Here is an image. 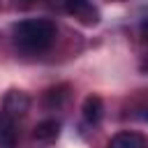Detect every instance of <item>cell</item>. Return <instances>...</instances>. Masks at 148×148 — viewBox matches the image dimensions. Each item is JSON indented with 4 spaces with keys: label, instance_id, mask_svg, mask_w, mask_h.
Returning <instances> with one entry per match:
<instances>
[{
    "label": "cell",
    "instance_id": "6da1fadb",
    "mask_svg": "<svg viewBox=\"0 0 148 148\" xmlns=\"http://www.w3.org/2000/svg\"><path fill=\"white\" fill-rule=\"evenodd\" d=\"M56 25L46 18H28L14 25V42L25 53H42L56 42Z\"/></svg>",
    "mask_w": 148,
    "mask_h": 148
},
{
    "label": "cell",
    "instance_id": "7a4b0ae2",
    "mask_svg": "<svg viewBox=\"0 0 148 148\" xmlns=\"http://www.w3.org/2000/svg\"><path fill=\"white\" fill-rule=\"evenodd\" d=\"M65 9L86 25H95L99 21V12L90 0H65Z\"/></svg>",
    "mask_w": 148,
    "mask_h": 148
},
{
    "label": "cell",
    "instance_id": "3957f363",
    "mask_svg": "<svg viewBox=\"0 0 148 148\" xmlns=\"http://www.w3.org/2000/svg\"><path fill=\"white\" fill-rule=\"evenodd\" d=\"M28 106H30V99H28V95L23 92V90H9L7 95H5V113H9L12 118H16V116H23L25 111H28Z\"/></svg>",
    "mask_w": 148,
    "mask_h": 148
},
{
    "label": "cell",
    "instance_id": "277c9868",
    "mask_svg": "<svg viewBox=\"0 0 148 148\" xmlns=\"http://www.w3.org/2000/svg\"><path fill=\"white\" fill-rule=\"evenodd\" d=\"M0 148H16V123L5 111H0Z\"/></svg>",
    "mask_w": 148,
    "mask_h": 148
},
{
    "label": "cell",
    "instance_id": "5b68a950",
    "mask_svg": "<svg viewBox=\"0 0 148 148\" xmlns=\"http://www.w3.org/2000/svg\"><path fill=\"white\" fill-rule=\"evenodd\" d=\"M81 111H83V120H86V123H90V125L99 123L102 111H104V102H102V97H99V95H88V97L83 99Z\"/></svg>",
    "mask_w": 148,
    "mask_h": 148
},
{
    "label": "cell",
    "instance_id": "8992f818",
    "mask_svg": "<svg viewBox=\"0 0 148 148\" xmlns=\"http://www.w3.org/2000/svg\"><path fill=\"white\" fill-rule=\"evenodd\" d=\"M109 148H146V139L136 132H118L111 136Z\"/></svg>",
    "mask_w": 148,
    "mask_h": 148
},
{
    "label": "cell",
    "instance_id": "52a82bcc",
    "mask_svg": "<svg viewBox=\"0 0 148 148\" xmlns=\"http://www.w3.org/2000/svg\"><path fill=\"white\" fill-rule=\"evenodd\" d=\"M58 132H60V123H58V120H42V123L35 127L32 139L39 141V143H49V141H53V139L58 136Z\"/></svg>",
    "mask_w": 148,
    "mask_h": 148
},
{
    "label": "cell",
    "instance_id": "ba28073f",
    "mask_svg": "<svg viewBox=\"0 0 148 148\" xmlns=\"http://www.w3.org/2000/svg\"><path fill=\"white\" fill-rule=\"evenodd\" d=\"M67 86L62 83V86H56V88H49L46 92H44V104L49 106V109H56V106H60L62 102H65V97H67Z\"/></svg>",
    "mask_w": 148,
    "mask_h": 148
},
{
    "label": "cell",
    "instance_id": "9c48e42d",
    "mask_svg": "<svg viewBox=\"0 0 148 148\" xmlns=\"http://www.w3.org/2000/svg\"><path fill=\"white\" fill-rule=\"evenodd\" d=\"M141 32H143V37L148 39V18H146V21L141 23Z\"/></svg>",
    "mask_w": 148,
    "mask_h": 148
},
{
    "label": "cell",
    "instance_id": "30bf717a",
    "mask_svg": "<svg viewBox=\"0 0 148 148\" xmlns=\"http://www.w3.org/2000/svg\"><path fill=\"white\" fill-rule=\"evenodd\" d=\"M23 2H25V5H28V2H32V0H23Z\"/></svg>",
    "mask_w": 148,
    "mask_h": 148
}]
</instances>
